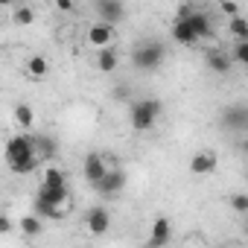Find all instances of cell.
<instances>
[{"label": "cell", "mask_w": 248, "mask_h": 248, "mask_svg": "<svg viewBox=\"0 0 248 248\" xmlns=\"http://www.w3.org/2000/svg\"><path fill=\"white\" fill-rule=\"evenodd\" d=\"M216 167H219V155L213 149H202L190 158V172L193 175H210V172H216Z\"/></svg>", "instance_id": "obj_8"}, {"label": "cell", "mask_w": 248, "mask_h": 248, "mask_svg": "<svg viewBox=\"0 0 248 248\" xmlns=\"http://www.w3.org/2000/svg\"><path fill=\"white\" fill-rule=\"evenodd\" d=\"M96 15L99 21H108V24H120L123 15H126V6H123V0H96Z\"/></svg>", "instance_id": "obj_10"}, {"label": "cell", "mask_w": 248, "mask_h": 248, "mask_svg": "<svg viewBox=\"0 0 248 248\" xmlns=\"http://www.w3.org/2000/svg\"><path fill=\"white\" fill-rule=\"evenodd\" d=\"M222 126L233 132H248V108L245 105H228L222 108Z\"/></svg>", "instance_id": "obj_7"}, {"label": "cell", "mask_w": 248, "mask_h": 248, "mask_svg": "<svg viewBox=\"0 0 248 248\" xmlns=\"http://www.w3.org/2000/svg\"><path fill=\"white\" fill-rule=\"evenodd\" d=\"M181 21H190L199 38H213V27H210V15H207V12H196V9H193L190 18H181Z\"/></svg>", "instance_id": "obj_17"}, {"label": "cell", "mask_w": 248, "mask_h": 248, "mask_svg": "<svg viewBox=\"0 0 248 248\" xmlns=\"http://www.w3.org/2000/svg\"><path fill=\"white\" fill-rule=\"evenodd\" d=\"M164 114V102L149 96V99H140L132 105V114H129V123H132V129L135 132H152L155 129V123L161 120Z\"/></svg>", "instance_id": "obj_3"}, {"label": "cell", "mask_w": 248, "mask_h": 248, "mask_svg": "<svg viewBox=\"0 0 248 248\" xmlns=\"http://www.w3.org/2000/svg\"><path fill=\"white\" fill-rule=\"evenodd\" d=\"M117 64H120V53H117L114 44H111V47H102V50L96 53V70H99V73H114Z\"/></svg>", "instance_id": "obj_15"}, {"label": "cell", "mask_w": 248, "mask_h": 248, "mask_svg": "<svg viewBox=\"0 0 248 248\" xmlns=\"http://www.w3.org/2000/svg\"><path fill=\"white\" fill-rule=\"evenodd\" d=\"M24 73H27V79L41 82V79H47V73H50V62H47L44 56H30V59L24 62Z\"/></svg>", "instance_id": "obj_14"}, {"label": "cell", "mask_w": 248, "mask_h": 248, "mask_svg": "<svg viewBox=\"0 0 248 248\" xmlns=\"http://www.w3.org/2000/svg\"><path fill=\"white\" fill-rule=\"evenodd\" d=\"M164 56H167L164 44H158V41H146V44H140V47L135 50L132 62H135L138 70H155V67L164 62Z\"/></svg>", "instance_id": "obj_4"}, {"label": "cell", "mask_w": 248, "mask_h": 248, "mask_svg": "<svg viewBox=\"0 0 248 248\" xmlns=\"http://www.w3.org/2000/svg\"><path fill=\"white\" fill-rule=\"evenodd\" d=\"M231 56H233V62H236V64L248 67V41H236V44H233V53H231Z\"/></svg>", "instance_id": "obj_25"}, {"label": "cell", "mask_w": 248, "mask_h": 248, "mask_svg": "<svg viewBox=\"0 0 248 248\" xmlns=\"http://www.w3.org/2000/svg\"><path fill=\"white\" fill-rule=\"evenodd\" d=\"M15 126H18L21 132H32V129H35V111H32V105L21 102V105L15 108Z\"/></svg>", "instance_id": "obj_18"}, {"label": "cell", "mask_w": 248, "mask_h": 248, "mask_svg": "<svg viewBox=\"0 0 248 248\" xmlns=\"http://www.w3.org/2000/svg\"><path fill=\"white\" fill-rule=\"evenodd\" d=\"M85 225H88V231H91L93 236L105 233V231L111 228V213H108V207H102V204H93V207L88 210V216H85Z\"/></svg>", "instance_id": "obj_9"}, {"label": "cell", "mask_w": 248, "mask_h": 248, "mask_svg": "<svg viewBox=\"0 0 248 248\" xmlns=\"http://www.w3.org/2000/svg\"><path fill=\"white\" fill-rule=\"evenodd\" d=\"M35 149H38V158H41V161L56 158V143H53L50 138H35Z\"/></svg>", "instance_id": "obj_23"}, {"label": "cell", "mask_w": 248, "mask_h": 248, "mask_svg": "<svg viewBox=\"0 0 248 248\" xmlns=\"http://www.w3.org/2000/svg\"><path fill=\"white\" fill-rule=\"evenodd\" d=\"M41 219H44V216H24V219H21V231H24V236H38V233L44 231Z\"/></svg>", "instance_id": "obj_21"}, {"label": "cell", "mask_w": 248, "mask_h": 248, "mask_svg": "<svg viewBox=\"0 0 248 248\" xmlns=\"http://www.w3.org/2000/svg\"><path fill=\"white\" fill-rule=\"evenodd\" d=\"M204 62H207V67H210L213 73H219V76L231 73V67H233V56H228V53H222V50L207 53V56H204Z\"/></svg>", "instance_id": "obj_16"}, {"label": "cell", "mask_w": 248, "mask_h": 248, "mask_svg": "<svg viewBox=\"0 0 248 248\" xmlns=\"http://www.w3.org/2000/svg\"><path fill=\"white\" fill-rule=\"evenodd\" d=\"M228 32H231L236 41H248V21H245L242 15H233V18L228 21Z\"/></svg>", "instance_id": "obj_19"}, {"label": "cell", "mask_w": 248, "mask_h": 248, "mask_svg": "<svg viewBox=\"0 0 248 248\" xmlns=\"http://www.w3.org/2000/svg\"><path fill=\"white\" fill-rule=\"evenodd\" d=\"M41 184H47V187H62V184H67V172H64L62 167H47Z\"/></svg>", "instance_id": "obj_20"}, {"label": "cell", "mask_w": 248, "mask_h": 248, "mask_svg": "<svg viewBox=\"0 0 248 248\" xmlns=\"http://www.w3.org/2000/svg\"><path fill=\"white\" fill-rule=\"evenodd\" d=\"M219 9L228 15V18H233V15H239V6L233 3V0H219Z\"/></svg>", "instance_id": "obj_26"}, {"label": "cell", "mask_w": 248, "mask_h": 248, "mask_svg": "<svg viewBox=\"0 0 248 248\" xmlns=\"http://www.w3.org/2000/svg\"><path fill=\"white\" fill-rule=\"evenodd\" d=\"M123 187H126V172H123V170H108L105 178L96 184L99 196H117Z\"/></svg>", "instance_id": "obj_11"}, {"label": "cell", "mask_w": 248, "mask_h": 248, "mask_svg": "<svg viewBox=\"0 0 248 248\" xmlns=\"http://www.w3.org/2000/svg\"><path fill=\"white\" fill-rule=\"evenodd\" d=\"M32 21H35V9L32 6H18L12 12V24H18V27H30Z\"/></svg>", "instance_id": "obj_22"}, {"label": "cell", "mask_w": 248, "mask_h": 248, "mask_svg": "<svg viewBox=\"0 0 248 248\" xmlns=\"http://www.w3.org/2000/svg\"><path fill=\"white\" fill-rule=\"evenodd\" d=\"M172 239V222L167 219V216H158L155 222H152V236H149V245L152 248H161V245H167Z\"/></svg>", "instance_id": "obj_13"}, {"label": "cell", "mask_w": 248, "mask_h": 248, "mask_svg": "<svg viewBox=\"0 0 248 248\" xmlns=\"http://www.w3.org/2000/svg\"><path fill=\"white\" fill-rule=\"evenodd\" d=\"M82 172H85L88 184H93V187H96V184L105 178L108 164H105V158H102L99 152H88V155H85V164H82Z\"/></svg>", "instance_id": "obj_6"}, {"label": "cell", "mask_w": 248, "mask_h": 248, "mask_svg": "<svg viewBox=\"0 0 248 248\" xmlns=\"http://www.w3.org/2000/svg\"><path fill=\"white\" fill-rule=\"evenodd\" d=\"M0 3H3L6 9H12V3H15V0H0Z\"/></svg>", "instance_id": "obj_29"}, {"label": "cell", "mask_w": 248, "mask_h": 248, "mask_svg": "<svg viewBox=\"0 0 248 248\" xmlns=\"http://www.w3.org/2000/svg\"><path fill=\"white\" fill-rule=\"evenodd\" d=\"M245 233H248V219H245Z\"/></svg>", "instance_id": "obj_31"}, {"label": "cell", "mask_w": 248, "mask_h": 248, "mask_svg": "<svg viewBox=\"0 0 248 248\" xmlns=\"http://www.w3.org/2000/svg\"><path fill=\"white\" fill-rule=\"evenodd\" d=\"M32 204H35V213L44 216V219H64L70 213V207H73V196H70L67 184H62V187L41 184Z\"/></svg>", "instance_id": "obj_2"}, {"label": "cell", "mask_w": 248, "mask_h": 248, "mask_svg": "<svg viewBox=\"0 0 248 248\" xmlns=\"http://www.w3.org/2000/svg\"><path fill=\"white\" fill-rule=\"evenodd\" d=\"M114 38H117V30H114V24H108V21H93V24L88 27V44L96 47V50L111 47Z\"/></svg>", "instance_id": "obj_5"}, {"label": "cell", "mask_w": 248, "mask_h": 248, "mask_svg": "<svg viewBox=\"0 0 248 248\" xmlns=\"http://www.w3.org/2000/svg\"><path fill=\"white\" fill-rule=\"evenodd\" d=\"M38 164H41V158L35 149V135L21 132V135H12L6 140V167L15 175H30Z\"/></svg>", "instance_id": "obj_1"}, {"label": "cell", "mask_w": 248, "mask_h": 248, "mask_svg": "<svg viewBox=\"0 0 248 248\" xmlns=\"http://www.w3.org/2000/svg\"><path fill=\"white\" fill-rule=\"evenodd\" d=\"M170 35H172V41H175V44H187V47H193V44L199 41V35H196L193 24H190V21H181V18H175V21H172Z\"/></svg>", "instance_id": "obj_12"}, {"label": "cell", "mask_w": 248, "mask_h": 248, "mask_svg": "<svg viewBox=\"0 0 248 248\" xmlns=\"http://www.w3.org/2000/svg\"><path fill=\"white\" fill-rule=\"evenodd\" d=\"M56 6H59L62 12H73V0H56Z\"/></svg>", "instance_id": "obj_27"}, {"label": "cell", "mask_w": 248, "mask_h": 248, "mask_svg": "<svg viewBox=\"0 0 248 248\" xmlns=\"http://www.w3.org/2000/svg\"><path fill=\"white\" fill-rule=\"evenodd\" d=\"M231 210L248 216V193H233V196H231Z\"/></svg>", "instance_id": "obj_24"}, {"label": "cell", "mask_w": 248, "mask_h": 248, "mask_svg": "<svg viewBox=\"0 0 248 248\" xmlns=\"http://www.w3.org/2000/svg\"><path fill=\"white\" fill-rule=\"evenodd\" d=\"M242 152H245V155H248V138H245V140H242Z\"/></svg>", "instance_id": "obj_30"}, {"label": "cell", "mask_w": 248, "mask_h": 248, "mask_svg": "<svg viewBox=\"0 0 248 248\" xmlns=\"http://www.w3.org/2000/svg\"><path fill=\"white\" fill-rule=\"evenodd\" d=\"M9 228H12V225H9V219L3 216V219H0V233H9Z\"/></svg>", "instance_id": "obj_28"}]
</instances>
